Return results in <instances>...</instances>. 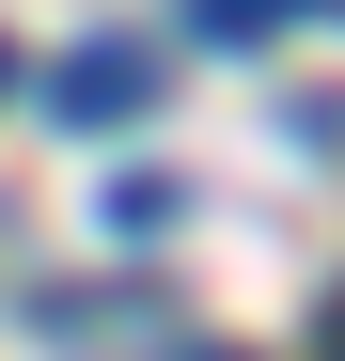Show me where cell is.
I'll return each instance as SVG.
<instances>
[{
	"instance_id": "cell-2",
	"label": "cell",
	"mask_w": 345,
	"mask_h": 361,
	"mask_svg": "<svg viewBox=\"0 0 345 361\" xmlns=\"http://www.w3.org/2000/svg\"><path fill=\"white\" fill-rule=\"evenodd\" d=\"M282 16H330V0H189V32H220V47H236V32H282Z\"/></svg>"
},
{
	"instance_id": "cell-1",
	"label": "cell",
	"mask_w": 345,
	"mask_h": 361,
	"mask_svg": "<svg viewBox=\"0 0 345 361\" xmlns=\"http://www.w3.org/2000/svg\"><path fill=\"white\" fill-rule=\"evenodd\" d=\"M157 63L142 47H79V63H47V126H142Z\"/></svg>"
}]
</instances>
